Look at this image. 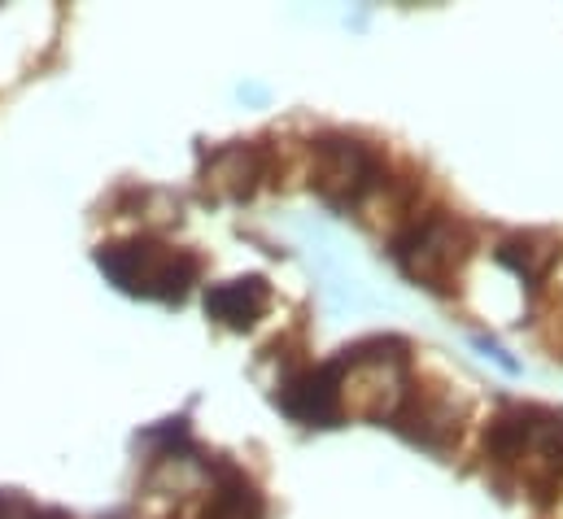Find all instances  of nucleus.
<instances>
[{"instance_id":"nucleus-2","label":"nucleus","mask_w":563,"mask_h":519,"mask_svg":"<svg viewBox=\"0 0 563 519\" xmlns=\"http://www.w3.org/2000/svg\"><path fill=\"white\" fill-rule=\"evenodd\" d=\"M394 262L402 266L407 279H416L423 288L441 292L454 284L459 266L467 258V228L450 214H428L407 223L398 236H394Z\"/></svg>"},{"instance_id":"nucleus-8","label":"nucleus","mask_w":563,"mask_h":519,"mask_svg":"<svg viewBox=\"0 0 563 519\" xmlns=\"http://www.w3.org/2000/svg\"><path fill=\"white\" fill-rule=\"evenodd\" d=\"M206 519H263V494H258L245 476L228 472V476L219 481L214 498H210Z\"/></svg>"},{"instance_id":"nucleus-11","label":"nucleus","mask_w":563,"mask_h":519,"mask_svg":"<svg viewBox=\"0 0 563 519\" xmlns=\"http://www.w3.org/2000/svg\"><path fill=\"white\" fill-rule=\"evenodd\" d=\"M0 519H40V511H35L26 498L4 494V498H0Z\"/></svg>"},{"instance_id":"nucleus-1","label":"nucleus","mask_w":563,"mask_h":519,"mask_svg":"<svg viewBox=\"0 0 563 519\" xmlns=\"http://www.w3.org/2000/svg\"><path fill=\"white\" fill-rule=\"evenodd\" d=\"M97 266L114 279V288L132 297H157V301H179L188 284L197 279V258L179 254L157 241H132V245H110L97 250Z\"/></svg>"},{"instance_id":"nucleus-12","label":"nucleus","mask_w":563,"mask_h":519,"mask_svg":"<svg viewBox=\"0 0 563 519\" xmlns=\"http://www.w3.org/2000/svg\"><path fill=\"white\" fill-rule=\"evenodd\" d=\"M40 519H70V516H62V511H40Z\"/></svg>"},{"instance_id":"nucleus-3","label":"nucleus","mask_w":563,"mask_h":519,"mask_svg":"<svg viewBox=\"0 0 563 519\" xmlns=\"http://www.w3.org/2000/svg\"><path fill=\"white\" fill-rule=\"evenodd\" d=\"M485 450L494 463H511L529 476H563V415L551 410H516L489 423Z\"/></svg>"},{"instance_id":"nucleus-9","label":"nucleus","mask_w":563,"mask_h":519,"mask_svg":"<svg viewBox=\"0 0 563 519\" xmlns=\"http://www.w3.org/2000/svg\"><path fill=\"white\" fill-rule=\"evenodd\" d=\"M254 179H258V162L250 148H228L214 157V184L232 197H250L254 192Z\"/></svg>"},{"instance_id":"nucleus-4","label":"nucleus","mask_w":563,"mask_h":519,"mask_svg":"<svg viewBox=\"0 0 563 519\" xmlns=\"http://www.w3.org/2000/svg\"><path fill=\"white\" fill-rule=\"evenodd\" d=\"M310 157H314L310 179H314L319 197L336 210H358L385 179L380 157L354 135H319L310 144Z\"/></svg>"},{"instance_id":"nucleus-10","label":"nucleus","mask_w":563,"mask_h":519,"mask_svg":"<svg viewBox=\"0 0 563 519\" xmlns=\"http://www.w3.org/2000/svg\"><path fill=\"white\" fill-rule=\"evenodd\" d=\"M476 350H481L485 358H494V363H498L503 372H511V376L520 372V363H516V358H511V354H507V350H503L498 341H485V336H476Z\"/></svg>"},{"instance_id":"nucleus-5","label":"nucleus","mask_w":563,"mask_h":519,"mask_svg":"<svg viewBox=\"0 0 563 519\" xmlns=\"http://www.w3.org/2000/svg\"><path fill=\"white\" fill-rule=\"evenodd\" d=\"M284 410L310 428H332L341 419V367L328 363V367H310V372H297L280 385Z\"/></svg>"},{"instance_id":"nucleus-6","label":"nucleus","mask_w":563,"mask_h":519,"mask_svg":"<svg viewBox=\"0 0 563 519\" xmlns=\"http://www.w3.org/2000/svg\"><path fill=\"white\" fill-rule=\"evenodd\" d=\"M267 306H272V288L258 275H245V279H228V284L206 288V314L214 323H223V328H236V332L254 328L267 314Z\"/></svg>"},{"instance_id":"nucleus-7","label":"nucleus","mask_w":563,"mask_h":519,"mask_svg":"<svg viewBox=\"0 0 563 519\" xmlns=\"http://www.w3.org/2000/svg\"><path fill=\"white\" fill-rule=\"evenodd\" d=\"M494 258L503 262L507 270H516L529 288H538L542 275H547V266L555 262V241H547V236H507L494 250Z\"/></svg>"}]
</instances>
